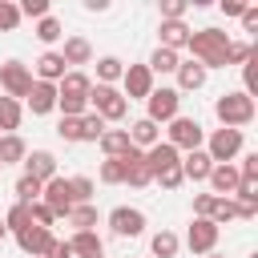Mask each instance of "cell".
Returning a JSON list of instances; mask_svg holds the SVG:
<instances>
[{
  "mask_svg": "<svg viewBox=\"0 0 258 258\" xmlns=\"http://www.w3.org/2000/svg\"><path fill=\"white\" fill-rule=\"evenodd\" d=\"M185 48H189V60H198L206 73H210V69H226L230 32H222V28H198V32H189Z\"/></svg>",
  "mask_w": 258,
  "mask_h": 258,
  "instance_id": "obj_1",
  "label": "cell"
},
{
  "mask_svg": "<svg viewBox=\"0 0 258 258\" xmlns=\"http://www.w3.org/2000/svg\"><path fill=\"white\" fill-rule=\"evenodd\" d=\"M254 97H246L242 89L238 93H222L218 101H214V117L222 121V129H246L250 121H254Z\"/></svg>",
  "mask_w": 258,
  "mask_h": 258,
  "instance_id": "obj_2",
  "label": "cell"
},
{
  "mask_svg": "<svg viewBox=\"0 0 258 258\" xmlns=\"http://www.w3.org/2000/svg\"><path fill=\"white\" fill-rule=\"evenodd\" d=\"M89 109L109 125V121H125L129 117V101L121 97L117 85H93L89 89Z\"/></svg>",
  "mask_w": 258,
  "mask_h": 258,
  "instance_id": "obj_3",
  "label": "cell"
},
{
  "mask_svg": "<svg viewBox=\"0 0 258 258\" xmlns=\"http://www.w3.org/2000/svg\"><path fill=\"white\" fill-rule=\"evenodd\" d=\"M161 141H169L177 153H189V149H202V141H206V129H202V121L198 117H185V113H177L173 121H169V129H165V137Z\"/></svg>",
  "mask_w": 258,
  "mask_h": 258,
  "instance_id": "obj_4",
  "label": "cell"
},
{
  "mask_svg": "<svg viewBox=\"0 0 258 258\" xmlns=\"http://www.w3.org/2000/svg\"><path fill=\"white\" fill-rule=\"evenodd\" d=\"M181 113V93L173 89V85H153V93L145 97V117L153 121V125H169L173 117Z\"/></svg>",
  "mask_w": 258,
  "mask_h": 258,
  "instance_id": "obj_5",
  "label": "cell"
},
{
  "mask_svg": "<svg viewBox=\"0 0 258 258\" xmlns=\"http://www.w3.org/2000/svg\"><path fill=\"white\" fill-rule=\"evenodd\" d=\"M202 149L210 153L214 165H226V161H234V157L242 153V129H214V133L202 141Z\"/></svg>",
  "mask_w": 258,
  "mask_h": 258,
  "instance_id": "obj_6",
  "label": "cell"
},
{
  "mask_svg": "<svg viewBox=\"0 0 258 258\" xmlns=\"http://www.w3.org/2000/svg\"><path fill=\"white\" fill-rule=\"evenodd\" d=\"M28 89H32V69H28L24 60H4V64H0V93L24 105Z\"/></svg>",
  "mask_w": 258,
  "mask_h": 258,
  "instance_id": "obj_7",
  "label": "cell"
},
{
  "mask_svg": "<svg viewBox=\"0 0 258 258\" xmlns=\"http://www.w3.org/2000/svg\"><path fill=\"white\" fill-rule=\"evenodd\" d=\"M109 230L117 238H141L145 234V214L137 206H113L109 210Z\"/></svg>",
  "mask_w": 258,
  "mask_h": 258,
  "instance_id": "obj_8",
  "label": "cell"
},
{
  "mask_svg": "<svg viewBox=\"0 0 258 258\" xmlns=\"http://www.w3.org/2000/svg\"><path fill=\"white\" fill-rule=\"evenodd\" d=\"M153 93V73L145 64H125L121 73V97L125 101H145Z\"/></svg>",
  "mask_w": 258,
  "mask_h": 258,
  "instance_id": "obj_9",
  "label": "cell"
},
{
  "mask_svg": "<svg viewBox=\"0 0 258 258\" xmlns=\"http://www.w3.org/2000/svg\"><path fill=\"white\" fill-rule=\"evenodd\" d=\"M218 234H222V230H218L210 218H194V222H189V230H185V246H189L194 254H202V258H206V254L218 246Z\"/></svg>",
  "mask_w": 258,
  "mask_h": 258,
  "instance_id": "obj_10",
  "label": "cell"
},
{
  "mask_svg": "<svg viewBox=\"0 0 258 258\" xmlns=\"http://www.w3.org/2000/svg\"><path fill=\"white\" fill-rule=\"evenodd\" d=\"M69 73V64H64V56L56 52V48H44L36 60H32V81H44V85H56L60 77Z\"/></svg>",
  "mask_w": 258,
  "mask_h": 258,
  "instance_id": "obj_11",
  "label": "cell"
},
{
  "mask_svg": "<svg viewBox=\"0 0 258 258\" xmlns=\"http://www.w3.org/2000/svg\"><path fill=\"white\" fill-rule=\"evenodd\" d=\"M40 202L56 214V218H69V210H73V198H69V177H52V181H44V189H40Z\"/></svg>",
  "mask_w": 258,
  "mask_h": 258,
  "instance_id": "obj_12",
  "label": "cell"
},
{
  "mask_svg": "<svg viewBox=\"0 0 258 258\" xmlns=\"http://www.w3.org/2000/svg\"><path fill=\"white\" fill-rule=\"evenodd\" d=\"M24 109H28L32 117H48V113H56V85L32 81V89H28V97H24Z\"/></svg>",
  "mask_w": 258,
  "mask_h": 258,
  "instance_id": "obj_13",
  "label": "cell"
},
{
  "mask_svg": "<svg viewBox=\"0 0 258 258\" xmlns=\"http://www.w3.org/2000/svg\"><path fill=\"white\" fill-rule=\"evenodd\" d=\"M20 165H24V173H28V177H36L40 185L56 177V153H48V149H28Z\"/></svg>",
  "mask_w": 258,
  "mask_h": 258,
  "instance_id": "obj_14",
  "label": "cell"
},
{
  "mask_svg": "<svg viewBox=\"0 0 258 258\" xmlns=\"http://www.w3.org/2000/svg\"><path fill=\"white\" fill-rule=\"evenodd\" d=\"M12 238H16V246H20L24 254H32V258H44V250L52 246V238H56V234L32 222V226H24V230H20V234H12Z\"/></svg>",
  "mask_w": 258,
  "mask_h": 258,
  "instance_id": "obj_15",
  "label": "cell"
},
{
  "mask_svg": "<svg viewBox=\"0 0 258 258\" xmlns=\"http://www.w3.org/2000/svg\"><path fill=\"white\" fill-rule=\"evenodd\" d=\"M89 89H93V77L85 69H69L56 81V97H69V101H89Z\"/></svg>",
  "mask_w": 258,
  "mask_h": 258,
  "instance_id": "obj_16",
  "label": "cell"
},
{
  "mask_svg": "<svg viewBox=\"0 0 258 258\" xmlns=\"http://www.w3.org/2000/svg\"><path fill=\"white\" fill-rule=\"evenodd\" d=\"M189 24L185 20H161L157 24V48H173V52H181L185 48V40H189Z\"/></svg>",
  "mask_w": 258,
  "mask_h": 258,
  "instance_id": "obj_17",
  "label": "cell"
},
{
  "mask_svg": "<svg viewBox=\"0 0 258 258\" xmlns=\"http://www.w3.org/2000/svg\"><path fill=\"white\" fill-rule=\"evenodd\" d=\"M125 133H129V145H133V149H141V153H145V149H153V145L161 141V125H153L149 117L129 121V129H125Z\"/></svg>",
  "mask_w": 258,
  "mask_h": 258,
  "instance_id": "obj_18",
  "label": "cell"
},
{
  "mask_svg": "<svg viewBox=\"0 0 258 258\" xmlns=\"http://www.w3.org/2000/svg\"><path fill=\"white\" fill-rule=\"evenodd\" d=\"M145 165H149V173L157 177V173H165V169H177V165H181V153H177L169 141H157L153 149H145Z\"/></svg>",
  "mask_w": 258,
  "mask_h": 258,
  "instance_id": "obj_19",
  "label": "cell"
},
{
  "mask_svg": "<svg viewBox=\"0 0 258 258\" xmlns=\"http://www.w3.org/2000/svg\"><path fill=\"white\" fill-rule=\"evenodd\" d=\"M206 181H210V194H214V198H234V189H238V165H234V161L214 165Z\"/></svg>",
  "mask_w": 258,
  "mask_h": 258,
  "instance_id": "obj_20",
  "label": "cell"
},
{
  "mask_svg": "<svg viewBox=\"0 0 258 258\" xmlns=\"http://www.w3.org/2000/svg\"><path fill=\"white\" fill-rule=\"evenodd\" d=\"M69 250H73V258H105V242L97 230H73Z\"/></svg>",
  "mask_w": 258,
  "mask_h": 258,
  "instance_id": "obj_21",
  "label": "cell"
},
{
  "mask_svg": "<svg viewBox=\"0 0 258 258\" xmlns=\"http://www.w3.org/2000/svg\"><path fill=\"white\" fill-rule=\"evenodd\" d=\"M121 161H125V185L145 189V185L153 181V173H149V165H145V153H141V149H129Z\"/></svg>",
  "mask_w": 258,
  "mask_h": 258,
  "instance_id": "obj_22",
  "label": "cell"
},
{
  "mask_svg": "<svg viewBox=\"0 0 258 258\" xmlns=\"http://www.w3.org/2000/svg\"><path fill=\"white\" fill-rule=\"evenodd\" d=\"M210 169H214V161H210L206 149H189V153H181V177H185V181H206Z\"/></svg>",
  "mask_w": 258,
  "mask_h": 258,
  "instance_id": "obj_23",
  "label": "cell"
},
{
  "mask_svg": "<svg viewBox=\"0 0 258 258\" xmlns=\"http://www.w3.org/2000/svg\"><path fill=\"white\" fill-rule=\"evenodd\" d=\"M56 52H60V56H64V64H73V69L93 64V44H89L85 36H64V44H60Z\"/></svg>",
  "mask_w": 258,
  "mask_h": 258,
  "instance_id": "obj_24",
  "label": "cell"
},
{
  "mask_svg": "<svg viewBox=\"0 0 258 258\" xmlns=\"http://www.w3.org/2000/svg\"><path fill=\"white\" fill-rule=\"evenodd\" d=\"M173 77H177V93H198V89L206 85V77H210V73H206L198 60H181Z\"/></svg>",
  "mask_w": 258,
  "mask_h": 258,
  "instance_id": "obj_25",
  "label": "cell"
},
{
  "mask_svg": "<svg viewBox=\"0 0 258 258\" xmlns=\"http://www.w3.org/2000/svg\"><path fill=\"white\" fill-rule=\"evenodd\" d=\"M24 153H28V145L20 133H0V165H20Z\"/></svg>",
  "mask_w": 258,
  "mask_h": 258,
  "instance_id": "obj_26",
  "label": "cell"
},
{
  "mask_svg": "<svg viewBox=\"0 0 258 258\" xmlns=\"http://www.w3.org/2000/svg\"><path fill=\"white\" fill-rule=\"evenodd\" d=\"M177 64H181V56H177L173 48H153V52H149V60H145V69H149L153 77H165V73H177Z\"/></svg>",
  "mask_w": 258,
  "mask_h": 258,
  "instance_id": "obj_27",
  "label": "cell"
},
{
  "mask_svg": "<svg viewBox=\"0 0 258 258\" xmlns=\"http://www.w3.org/2000/svg\"><path fill=\"white\" fill-rule=\"evenodd\" d=\"M121 73H125V60L121 56H97V81L93 85H117L121 81Z\"/></svg>",
  "mask_w": 258,
  "mask_h": 258,
  "instance_id": "obj_28",
  "label": "cell"
},
{
  "mask_svg": "<svg viewBox=\"0 0 258 258\" xmlns=\"http://www.w3.org/2000/svg\"><path fill=\"white\" fill-rule=\"evenodd\" d=\"M97 145L105 149V157H125V153L133 149V145H129V133H125V129H105Z\"/></svg>",
  "mask_w": 258,
  "mask_h": 258,
  "instance_id": "obj_29",
  "label": "cell"
},
{
  "mask_svg": "<svg viewBox=\"0 0 258 258\" xmlns=\"http://www.w3.org/2000/svg\"><path fill=\"white\" fill-rule=\"evenodd\" d=\"M149 250H153V258H177L181 238H177L173 230H157V234L149 238Z\"/></svg>",
  "mask_w": 258,
  "mask_h": 258,
  "instance_id": "obj_30",
  "label": "cell"
},
{
  "mask_svg": "<svg viewBox=\"0 0 258 258\" xmlns=\"http://www.w3.org/2000/svg\"><path fill=\"white\" fill-rule=\"evenodd\" d=\"M24 121V105L12 97H0V133H16Z\"/></svg>",
  "mask_w": 258,
  "mask_h": 258,
  "instance_id": "obj_31",
  "label": "cell"
},
{
  "mask_svg": "<svg viewBox=\"0 0 258 258\" xmlns=\"http://www.w3.org/2000/svg\"><path fill=\"white\" fill-rule=\"evenodd\" d=\"M32 36H36L40 44H48V48H52V44H56V40L64 36V24H60V20H56V16L48 12L44 20H36V28H32Z\"/></svg>",
  "mask_w": 258,
  "mask_h": 258,
  "instance_id": "obj_32",
  "label": "cell"
},
{
  "mask_svg": "<svg viewBox=\"0 0 258 258\" xmlns=\"http://www.w3.org/2000/svg\"><path fill=\"white\" fill-rule=\"evenodd\" d=\"M40 181L36 177H28V173H20L16 177V185H12V194H16V202H24V206H32V202H40Z\"/></svg>",
  "mask_w": 258,
  "mask_h": 258,
  "instance_id": "obj_33",
  "label": "cell"
},
{
  "mask_svg": "<svg viewBox=\"0 0 258 258\" xmlns=\"http://www.w3.org/2000/svg\"><path fill=\"white\" fill-rule=\"evenodd\" d=\"M97 177H101L105 185H125V161H121V157H105L101 169H97Z\"/></svg>",
  "mask_w": 258,
  "mask_h": 258,
  "instance_id": "obj_34",
  "label": "cell"
},
{
  "mask_svg": "<svg viewBox=\"0 0 258 258\" xmlns=\"http://www.w3.org/2000/svg\"><path fill=\"white\" fill-rule=\"evenodd\" d=\"M234 218H238V202H234V198H214L210 222H214V226L222 230V226H226V222H234Z\"/></svg>",
  "mask_w": 258,
  "mask_h": 258,
  "instance_id": "obj_35",
  "label": "cell"
},
{
  "mask_svg": "<svg viewBox=\"0 0 258 258\" xmlns=\"http://www.w3.org/2000/svg\"><path fill=\"white\" fill-rule=\"evenodd\" d=\"M64 222H69L73 230H93V226H97V206H93V202H89V206H73Z\"/></svg>",
  "mask_w": 258,
  "mask_h": 258,
  "instance_id": "obj_36",
  "label": "cell"
},
{
  "mask_svg": "<svg viewBox=\"0 0 258 258\" xmlns=\"http://www.w3.org/2000/svg\"><path fill=\"white\" fill-rule=\"evenodd\" d=\"M4 226H8V234H20L24 226H32V214H28V206H24V202H12V210L4 214Z\"/></svg>",
  "mask_w": 258,
  "mask_h": 258,
  "instance_id": "obj_37",
  "label": "cell"
},
{
  "mask_svg": "<svg viewBox=\"0 0 258 258\" xmlns=\"http://www.w3.org/2000/svg\"><path fill=\"white\" fill-rule=\"evenodd\" d=\"M69 198H73V206H89L93 202V177H69Z\"/></svg>",
  "mask_w": 258,
  "mask_h": 258,
  "instance_id": "obj_38",
  "label": "cell"
},
{
  "mask_svg": "<svg viewBox=\"0 0 258 258\" xmlns=\"http://www.w3.org/2000/svg\"><path fill=\"white\" fill-rule=\"evenodd\" d=\"M105 129H109V125H105V121H101L93 109L81 117V141H101V133H105Z\"/></svg>",
  "mask_w": 258,
  "mask_h": 258,
  "instance_id": "obj_39",
  "label": "cell"
},
{
  "mask_svg": "<svg viewBox=\"0 0 258 258\" xmlns=\"http://www.w3.org/2000/svg\"><path fill=\"white\" fill-rule=\"evenodd\" d=\"M258 52V44H250V40H230V52H226V64H246L250 56Z\"/></svg>",
  "mask_w": 258,
  "mask_h": 258,
  "instance_id": "obj_40",
  "label": "cell"
},
{
  "mask_svg": "<svg viewBox=\"0 0 258 258\" xmlns=\"http://www.w3.org/2000/svg\"><path fill=\"white\" fill-rule=\"evenodd\" d=\"M20 28V8L16 0H0V32H16Z\"/></svg>",
  "mask_w": 258,
  "mask_h": 258,
  "instance_id": "obj_41",
  "label": "cell"
},
{
  "mask_svg": "<svg viewBox=\"0 0 258 258\" xmlns=\"http://www.w3.org/2000/svg\"><path fill=\"white\" fill-rule=\"evenodd\" d=\"M56 137L69 141V145H77L81 141V117H60L56 121Z\"/></svg>",
  "mask_w": 258,
  "mask_h": 258,
  "instance_id": "obj_42",
  "label": "cell"
},
{
  "mask_svg": "<svg viewBox=\"0 0 258 258\" xmlns=\"http://www.w3.org/2000/svg\"><path fill=\"white\" fill-rule=\"evenodd\" d=\"M254 89H258V52L242 64V93H246V97H254Z\"/></svg>",
  "mask_w": 258,
  "mask_h": 258,
  "instance_id": "obj_43",
  "label": "cell"
},
{
  "mask_svg": "<svg viewBox=\"0 0 258 258\" xmlns=\"http://www.w3.org/2000/svg\"><path fill=\"white\" fill-rule=\"evenodd\" d=\"M16 8H20V20H24V16H28V20H44V16H48V0H20Z\"/></svg>",
  "mask_w": 258,
  "mask_h": 258,
  "instance_id": "obj_44",
  "label": "cell"
},
{
  "mask_svg": "<svg viewBox=\"0 0 258 258\" xmlns=\"http://www.w3.org/2000/svg\"><path fill=\"white\" fill-rule=\"evenodd\" d=\"M28 214H32V222H36V226H44V230H52V226H56V214H52L44 202H32V206H28Z\"/></svg>",
  "mask_w": 258,
  "mask_h": 258,
  "instance_id": "obj_45",
  "label": "cell"
},
{
  "mask_svg": "<svg viewBox=\"0 0 258 258\" xmlns=\"http://www.w3.org/2000/svg\"><path fill=\"white\" fill-rule=\"evenodd\" d=\"M189 12V0H161V20H181Z\"/></svg>",
  "mask_w": 258,
  "mask_h": 258,
  "instance_id": "obj_46",
  "label": "cell"
},
{
  "mask_svg": "<svg viewBox=\"0 0 258 258\" xmlns=\"http://www.w3.org/2000/svg\"><path fill=\"white\" fill-rule=\"evenodd\" d=\"M238 181H258V153H246L238 161Z\"/></svg>",
  "mask_w": 258,
  "mask_h": 258,
  "instance_id": "obj_47",
  "label": "cell"
},
{
  "mask_svg": "<svg viewBox=\"0 0 258 258\" xmlns=\"http://www.w3.org/2000/svg\"><path fill=\"white\" fill-rule=\"evenodd\" d=\"M153 181H157V185H161V189H177V185H181V181H185V177H181V165H177V169H165V173H157V177H153Z\"/></svg>",
  "mask_w": 258,
  "mask_h": 258,
  "instance_id": "obj_48",
  "label": "cell"
},
{
  "mask_svg": "<svg viewBox=\"0 0 258 258\" xmlns=\"http://www.w3.org/2000/svg\"><path fill=\"white\" fill-rule=\"evenodd\" d=\"M214 210V194H194V218H210Z\"/></svg>",
  "mask_w": 258,
  "mask_h": 258,
  "instance_id": "obj_49",
  "label": "cell"
},
{
  "mask_svg": "<svg viewBox=\"0 0 258 258\" xmlns=\"http://www.w3.org/2000/svg\"><path fill=\"white\" fill-rule=\"evenodd\" d=\"M44 258H73V250H69V242H64V238H52V246L44 250Z\"/></svg>",
  "mask_w": 258,
  "mask_h": 258,
  "instance_id": "obj_50",
  "label": "cell"
},
{
  "mask_svg": "<svg viewBox=\"0 0 258 258\" xmlns=\"http://www.w3.org/2000/svg\"><path fill=\"white\" fill-rule=\"evenodd\" d=\"M218 8H222V16H242L246 12V0H222Z\"/></svg>",
  "mask_w": 258,
  "mask_h": 258,
  "instance_id": "obj_51",
  "label": "cell"
},
{
  "mask_svg": "<svg viewBox=\"0 0 258 258\" xmlns=\"http://www.w3.org/2000/svg\"><path fill=\"white\" fill-rule=\"evenodd\" d=\"M238 20H242V28H246V32H254V28H258V8H254V4H246V12H242Z\"/></svg>",
  "mask_w": 258,
  "mask_h": 258,
  "instance_id": "obj_52",
  "label": "cell"
},
{
  "mask_svg": "<svg viewBox=\"0 0 258 258\" xmlns=\"http://www.w3.org/2000/svg\"><path fill=\"white\" fill-rule=\"evenodd\" d=\"M85 12H109V0H85Z\"/></svg>",
  "mask_w": 258,
  "mask_h": 258,
  "instance_id": "obj_53",
  "label": "cell"
},
{
  "mask_svg": "<svg viewBox=\"0 0 258 258\" xmlns=\"http://www.w3.org/2000/svg\"><path fill=\"white\" fill-rule=\"evenodd\" d=\"M4 238H8V226H4V218H0V242H4Z\"/></svg>",
  "mask_w": 258,
  "mask_h": 258,
  "instance_id": "obj_54",
  "label": "cell"
},
{
  "mask_svg": "<svg viewBox=\"0 0 258 258\" xmlns=\"http://www.w3.org/2000/svg\"><path fill=\"white\" fill-rule=\"evenodd\" d=\"M206 258H226V254H218V250H210V254H206Z\"/></svg>",
  "mask_w": 258,
  "mask_h": 258,
  "instance_id": "obj_55",
  "label": "cell"
},
{
  "mask_svg": "<svg viewBox=\"0 0 258 258\" xmlns=\"http://www.w3.org/2000/svg\"><path fill=\"white\" fill-rule=\"evenodd\" d=\"M250 258H258V254H250Z\"/></svg>",
  "mask_w": 258,
  "mask_h": 258,
  "instance_id": "obj_56",
  "label": "cell"
},
{
  "mask_svg": "<svg viewBox=\"0 0 258 258\" xmlns=\"http://www.w3.org/2000/svg\"><path fill=\"white\" fill-rule=\"evenodd\" d=\"M0 173H4V165H0Z\"/></svg>",
  "mask_w": 258,
  "mask_h": 258,
  "instance_id": "obj_57",
  "label": "cell"
}]
</instances>
